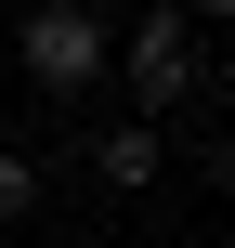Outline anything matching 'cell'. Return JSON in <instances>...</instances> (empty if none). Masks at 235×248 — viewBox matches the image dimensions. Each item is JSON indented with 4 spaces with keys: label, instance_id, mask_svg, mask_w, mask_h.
Wrapping results in <instances>:
<instances>
[{
    "label": "cell",
    "instance_id": "6da1fadb",
    "mask_svg": "<svg viewBox=\"0 0 235 248\" xmlns=\"http://www.w3.org/2000/svg\"><path fill=\"white\" fill-rule=\"evenodd\" d=\"M13 52H26V78H39V92H65V105L118 78V39H105V13H78V0H39V13L13 26Z\"/></svg>",
    "mask_w": 235,
    "mask_h": 248
},
{
    "label": "cell",
    "instance_id": "7a4b0ae2",
    "mask_svg": "<svg viewBox=\"0 0 235 248\" xmlns=\"http://www.w3.org/2000/svg\"><path fill=\"white\" fill-rule=\"evenodd\" d=\"M118 92H131V118H183L196 105V13H144L118 39Z\"/></svg>",
    "mask_w": 235,
    "mask_h": 248
},
{
    "label": "cell",
    "instance_id": "3957f363",
    "mask_svg": "<svg viewBox=\"0 0 235 248\" xmlns=\"http://www.w3.org/2000/svg\"><path fill=\"white\" fill-rule=\"evenodd\" d=\"M157 157H170V144H157V118H105V131H92V183H118V196H144V183H157Z\"/></svg>",
    "mask_w": 235,
    "mask_h": 248
},
{
    "label": "cell",
    "instance_id": "277c9868",
    "mask_svg": "<svg viewBox=\"0 0 235 248\" xmlns=\"http://www.w3.org/2000/svg\"><path fill=\"white\" fill-rule=\"evenodd\" d=\"M26 209H39V157H26V144H0V222H26Z\"/></svg>",
    "mask_w": 235,
    "mask_h": 248
}]
</instances>
